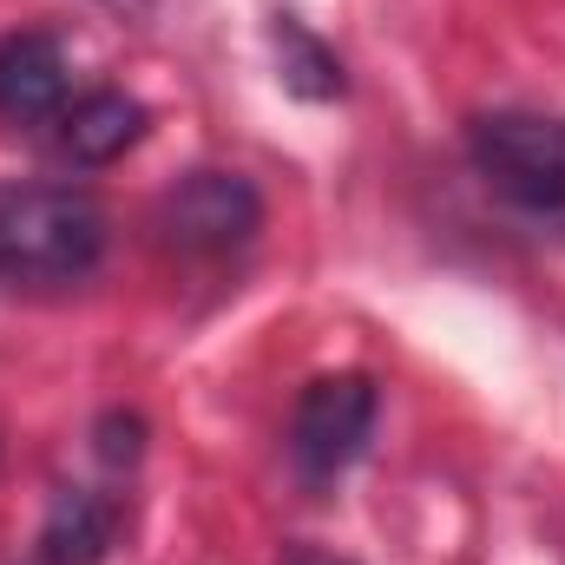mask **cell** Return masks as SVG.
I'll use <instances>...</instances> for the list:
<instances>
[{"label":"cell","instance_id":"6da1fadb","mask_svg":"<svg viewBox=\"0 0 565 565\" xmlns=\"http://www.w3.org/2000/svg\"><path fill=\"white\" fill-rule=\"evenodd\" d=\"M106 257V211L73 184L0 191V282H79Z\"/></svg>","mask_w":565,"mask_h":565},{"label":"cell","instance_id":"7a4b0ae2","mask_svg":"<svg viewBox=\"0 0 565 565\" xmlns=\"http://www.w3.org/2000/svg\"><path fill=\"white\" fill-rule=\"evenodd\" d=\"M467 151L480 178L520 211H565V119L546 113H487L473 119Z\"/></svg>","mask_w":565,"mask_h":565},{"label":"cell","instance_id":"3957f363","mask_svg":"<svg viewBox=\"0 0 565 565\" xmlns=\"http://www.w3.org/2000/svg\"><path fill=\"white\" fill-rule=\"evenodd\" d=\"M158 231L184 257H224V250H244L264 231V198L244 171H191L164 191Z\"/></svg>","mask_w":565,"mask_h":565},{"label":"cell","instance_id":"277c9868","mask_svg":"<svg viewBox=\"0 0 565 565\" xmlns=\"http://www.w3.org/2000/svg\"><path fill=\"white\" fill-rule=\"evenodd\" d=\"M369 434H375V382L369 375H316L289 415V460L302 467V480H335L362 460Z\"/></svg>","mask_w":565,"mask_h":565},{"label":"cell","instance_id":"5b68a950","mask_svg":"<svg viewBox=\"0 0 565 565\" xmlns=\"http://www.w3.org/2000/svg\"><path fill=\"white\" fill-rule=\"evenodd\" d=\"M0 113L7 119H53L66 113V53L46 33L0 40Z\"/></svg>","mask_w":565,"mask_h":565},{"label":"cell","instance_id":"8992f818","mask_svg":"<svg viewBox=\"0 0 565 565\" xmlns=\"http://www.w3.org/2000/svg\"><path fill=\"white\" fill-rule=\"evenodd\" d=\"M119 533V507L106 493H86V487H66L40 526V565H99L106 546Z\"/></svg>","mask_w":565,"mask_h":565},{"label":"cell","instance_id":"52a82bcc","mask_svg":"<svg viewBox=\"0 0 565 565\" xmlns=\"http://www.w3.org/2000/svg\"><path fill=\"white\" fill-rule=\"evenodd\" d=\"M60 139L79 164H113L145 139V106L126 93H86L60 113Z\"/></svg>","mask_w":565,"mask_h":565},{"label":"cell","instance_id":"ba28073f","mask_svg":"<svg viewBox=\"0 0 565 565\" xmlns=\"http://www.w3.org/2000/svg\"><path fill=\"white\" fill-rule=\"evenodd\" d=\"M277 46H282V79H289L302 99H335V93H342V60H335L329 46H316L296 20L277 26Z\"/></svg>","mask_w":565,"mask_h":565},{"label":"cell","instance_id":"9c48e42d","mask_svg":"<svg viewBox=\"0 0 565 565\" xmlns=\"http://www.w3.org/2000/svg\"><path fill=\"white\" fill-rule=\"evenodd\" d=\"M139 454H145V422L139 415H106V422H99V460L132 467Z\"/></svg>","mask_w":565,"mask_h":565},{"label":"cell","instance_id":"30bf717a","mask_svg":"<svg viewBox=\"0 0 565 565\" xmlns=\"http://www.w3.org/2000/svg\"><path fill=\"white\" fill-rule=\"evenodd\" d=\"M99 7H106V13H126V20H139L151 0H99Z\"/></svg>","mask_w":565,"mask_h":565},{"label":"cell","instance_id":"8fae6325","mask_svg":"<svg viewBox=\"0 0 565 565\" xmlns=\"http://www.w3.org/2000/svg\"><path fill=\"white\" fill-rule=\"evenodd\" d=\"M289 565H349V559H335V553H309V546H302V553H289Z\"/></svg>","mask_w":565,"mask_h":565}]
</instances>
